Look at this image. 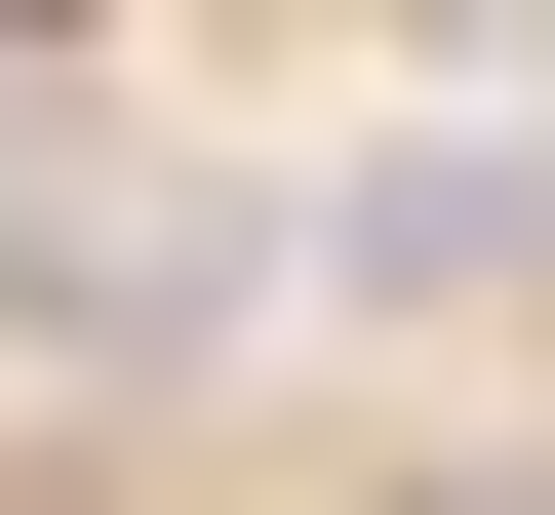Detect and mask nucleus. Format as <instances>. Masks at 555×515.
Listing matches in <instances>:
<instances>
[{
    "mask_svg": "<svg viewBox=\"0 0 555 515\" xmlns=\"http://www.w3.org/2000/svg\"><path fill=\"white\" fill-rule=\"evenodd\" d=\"M238 198H198V159H40V198H0V318H40V357H198V318H238Z\"/></svg>",
    "mask_w": 555,
    "mask_h": 515,
    "instance_id": "obj_1",
    "label": "nucleus"
},
{
    "mask_svg": "<svg viewBox=\"0 0 555 515\" xmlns=\"http://www.w3.org/2000/svg\"><path fill=\"white\" fill-rule=\"evenodd\" d=\"M476 515H516V476H476Z\"/></svg>",
    "mask_w": 555,
    "mask_h": 515,
    "instance_id": "obj_3",
    "label": "nucleus"
},
{
    "mask_svg": "<svg viewBox=\"0 0 555 515\" xmlns=\"http://www.w3.org/2000/svg\"><path fill=\"white\" fill-rule=\"evenodd\" d=\"M318 278H358V318H516L555 278V119H397V159L318 198Z\"/></svg>",
    "mask_w": 555,
    "mask_h": 515,
    "instance_id": "obj_2",
    "label": "nucleus"
}]
</instances>
